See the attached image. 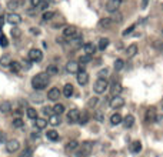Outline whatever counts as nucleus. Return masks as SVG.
I'll use <instances>...</instances> for the list:
<instances>
[{
    "mask_svg": "<svg viewBox=\"0 0 163 157\" xmlns=\"http://www.w3.org/2000/svg\"><path fill=\"white\" fill-rule=\"evenodd\" d=\"M76 149H79V143H77L76 140L67 141V144H66V152H75Z\"/></svg>",
    "mask_w": 163,
    "mask_h": 157,
    "instance_id": "cd10ccee",
    "label": "nucleus"
},
{
    "mask_svg": "<svg viewBox=\"0 0 163 157\" xmlns=\"http://www.w3.org/2000/svg\"><path fill=\"white\" fill-rule=\"evenodd\" d=\"M93 150V143L92 141H83L82 144H79V153L82 157L90 156V153Z\"/></svg>",
    "mask_w": 163,
    "mask_h": 157,
    "instance_id": "7ed1b4c3",
    "label": "nucleus"
},
{
    "mask_svg": "<svg viewBox=\"0 0 163 157\" xmlns=\"http://www.w3.org/2000/svg\"><path fill=\"white\" fill-rule=\"evenodd\" d=\"M130 152L135 153V154H137V153L142 152V143H140V141H133V143H132Z\"/></svg>",
    "mask_w": 163,
    "mask_h": 157,
    "instance_id": "c756f323",
    "label": "nucleus"
},
{
    "mask_svg": "<svg viewBox=\"0 0 163 157\" xmlns=\"http://www.w3.org/2000/svg\"><path fill=\"white\" fill-rule=\"evenodd\" d=\"M90 120V114L87 110H83L80 114H79V121L77 123H80V124H86L87 121Z\"/></svg>",
    "mask_w": 163,
    "mask_h": 157,
    "instance_id": "a211bd4d",
    "label": "nucleus"
},
{
    "mask_svg": "<svg viewBox=\"0 0 163 157\" xmlns=\"http://www.w3.org/2000/svg\"><path fill=\"white\" fill-rule=\"evenodd\" d=\"M112 26H113V22H112L110 17H103V19L99 20V27L100 29H109V27H112Z\"/></svg>",
    "mask_w": 163,
    "mask_h": 157,
    "instance_id": "f3484780",
    "label": "nucleus"
},
{
    "mask_svg": "<svg viewBox=\"0 0 163 157\" xmlns=\"http://www.w3.org/2000/svg\"><path fill=\"white\" fill-rule=\"evenodd\" d=\"M26 114H27V117L32 119V120L37 119V110H36L34 107H27L26 108Z\"/></svg>",
    "mask_w": 163,
    "mask_h": 157,
    "instance_id": "c85d7f7f",
    "label": "nucleus"
},
{
    "mask_svg": "<svg viewBox=\"0 0 163 157\" xmlns=\"http://www.w3.org/2000/svg\"><path fill=\"white\" fill-rule=\"evenodd\" d=\"M122 121H123V117L119 113L112 114V117H110V124L112 126H119V124H122Z\"/></svg>",
    "mask_w": 163,
    "mask_h": 157,
    "instance_id": "aec40b11",
    "label": "nucleus"
},
{
    "mask_svg": "<svg viewBox=\"0 0 163 157\" xmlns=\"http://www.w3.org/2000/svg\"><path fill=\"white\" fill-rule=\"evenodd\" d=\"M107 87H109V81L106 79H100L99 77L97 80H96V83H94V86H93V90L97 94H103L107 90Z\"/></svg>",
    "mask_w": 163,
    "mask_h": 157,
    "instance_id": "f03ea898",
    "label": "nucleus"
},
{
    "mask_svg": "<svg viewBox=\"0 0 163 157\" xmlns=\"http://www.w3.org/2000/svg\"><path fill=\"white\" fill-rule=\"evenodd\" d=\"M30 30H32L33 34H39V29H34V27H33V29H30Z\"/></svg>",
    "mask_w": 163,
    "mask_h": 157,
    "instance_id": "6e6d98bb",
    "label": "nucleus"
},
{
    "mask_svg": "<svg viewBox=\"0 0 163 157\" xmlns=\"http://www.w3.org/2000/svg\"><path fill=\"white\" fill-rule=\"evenodd\" d=\"M23 6V2H19V0H10L9 3H7V9H10V10H16L19 7H22Z\"/></svg>",
    "mask_w": 163,
    "mask_h": 157,
    "instance_id": "a878e982",
    "label": "nucleus"
},
{
    "mask_svg": "<svg viewBox=\"0 0 163 157\" xmlns=\"http://www.w3.org/2000/svg\"><path fill=\"white\" fill-rule=\"evenodd\" d=\"M76 77H77V83H79L80 86H86L87 83H89V74H87V71L79 70Z\"/></svg>",
    "mask_w": 163,
    "mask_h": 157,
    "instance_id": "f8f14e48",
    "label": "nucleus"
},
{
    "mask_svg": "<svg viewBox=\"0 0 163 157\" xmlns=\"http://www.w3.org/2000/svg\"><path fill=\"white\" fill-rule=\"evenodd\" d=\"M79 114H80V111H79L77 108H72L70 111L67 113V120H69V123H70V124L79 121Z\"/></svg>",
    "mask_w": 163,
    "mask_h": 157,
    "instance_id": "4468645a",
    "label": "nucleus"
},
{
    "mask_svg": "<svg viewBox=\"0 0 163 157\" xmlns=\"http://www.w3.org/2000/svg\"><path fill=\"white\" fill-rule=\"evenodd\" d=\"M94 117H96V120H97V121H100V123H102V121H104V116H103V113H102V111H97V113L94 114Z\"/></svg>",
    "mask_w": 163,
    "mask_h": 157,
    "instance_id": "de8ad7c7",
    "label": "nucleus"
},
{
    "mask_svg": "<svg viewBox=\"0 0 163 157\" xmlns=\"http://www.w3.org/2000/svg\"><path fill=\"white\" fill-rule=\"evenodd\" d=\"M30 3H32V6L36 9V7H39L40 6V3H42V0H30Z\"/></svg>",
    "mask_w": 163,
    "mask_h": 157,
    "instance_id": "09e8293b",
    "label": "nucleus"
},
{
    "mask_svg": "<svg viewBox=\"0 0 163 157\" xmlns=\"http://www.w3.org/2000/svg\"><path fill=\"white\" fill-rule=\"evenodd\" d=\"M94 52H96V46L93 43H85L82 46V56H90V57H93Z\"/></svg>",
    "mask_w": 163,
    "mask_h": 157,
    "instance_id": "0eeeda50",
    "label": "nucleus"
},
{
    "mask_svg": "<svg viewBox=\"0 0 163 157\" xmlns=\"http://www.w3.org/2000/svg\"><path fill=\"white\" fill-rule=\"evenodd\" d=\"M97 103H99V97L94 96V97H92L89 102H87V107H96V104Z\"/></svg>",
    "mask_w": 163,
    "mask_h": 157,
    "instance_id": "79ce46f5",
    "label": "nucleus"
},
{
    "mask_svg": "<svg viewBox=\"0 0 163 157\" xmlns=\"http://www.w3.org/2000/svg\"><path fill=\"white\" fill-rule=\"evenodd\" d=\"M110 19H112V22H113V23H122V22H123V14L119 13V11H114L113 16L110 17Z\"/></svg>",
    "mask_w": 163,
    "mask_h": 157,
    "instance_id": "f704fd0d",
    "label": "nucleus"
},
{
    "mask_svg": "<svg viewBox=\"0 0 163 157\" xmlns=\"http://www.w3.org/2000/svg\"><path fill=\"white\" fill-rule=\"evenodd\" d=\"M149 5V0H142V9H146Z\"/></svg>",
    "mask_w": 163,
    "mask_h": 157,
    "instance_id": "603ef678",
    "label": "nucleus"
},
{
    "mask_svg": "<svg viewBox=\"0 0 163 157\" xmlns=\"http://www.w3.org/2000/svg\"><path fill=\"white\" fill-rule=\"evenodd\" d=\"M5 140H6V134L3 133V131H0V144H2Z\"/></svg>",
    "mask_w": 163,
    "mask_h": 157,
    "instance_id": "3c124183",
    "label": "nucleus"
},
{
    "mask_svg": "<svg viewBox=\"0 0 163 157\" xmlns=\"http://www.w3.org/2000/svg\"><path fill=\"white\" fill-rule=\"evenodd\" d=\"M109 106L114 110H117V108L123 107L125 106V99L120 97V96H116V97H112L110 99V102H109Z\"/></svg>",
    "mask_w": 163,
    "mask_h": 157,
    "instance_id": "1a4fd4ad",
    "label": "nucleus"
},
{
    "mask_svg": "<svg viewBox=\"0 0 163 157\" xmlns=\"http://www.w3.org/2000/svg\"><path fill=\"white\" fill-rule=\"evenodd\" d=\"M120 5H122V0H107V3H106V10H107L109 13L119 11Z\"/></svg>",
    "mask_w": 163,
    "mask_h": 157,
    "instance_id": "6e6552de",
    "label": "nucleus"
},
{
    "mask_svg": "<svg viewBox=\"0 0 163 157\" xmlns=\"http://www.w3.org/2000/svg\"><path fill=\"white\" fill-rule=\"evenodd\" d=\"M24 126V121H23L20 117H16V119H13V127H16V129H20Z\"/></svg>",
    "mask_w": 163,
    "mask_h": 157,
    "instance_id": "ea45409f",
    "label": "nucleus"
},
{
    "mask_svg": "<svg viewBox=\"0 0 163 157\" xmlns=\"http://www.w3.org/2000/svg\"><path fill=\"white\" fill-rule=\"evenodd\" d=\"M135 29H136V24H132L130 27H127V29H126L125 32H123V36H129V34H132Z\"/></svg>",
    "mask_w": 163,
    "mask_h": 157,
    "instance_id": "a18cd8bd",
    "label": "nucleus"
},
{
    "mask_svg": "<svg viewBox=\"0 0 163 157\" xmlns=\"http://www.w3.org/2000/svg\"><path fill=\"white\" fill-rule=\"evenodd\" d=\"M123 92V87L120 84V81H113L112 83V86H110V93H112V96L116 97V96H120V93Z\"/></svg>",
    "mask_w": 163,
    "mask_h": 157,
    "instance_id": "ddd939ff",
    "label": "nucleus"
},
{
    "mask_svg": "<svg viewBox=\"0 0 163 157\" xmlns=\"http://www.w3.org/2000/svg\"><path fill=\"white\" fill-rule=\"evenodd\" d=\"M56 16V13H54V11H44L43 13V20L44 22H49V20H52V19H53V17Z\"/></svg>",
    "mask_w": 163,
    "mask_h": 157,
    "instance_id": "58836bf2",
    "label": "nucleus"
},
{
    "mask_svg": "<svg viewBox=\"0 0 163 157\" xmlns=\"http://www.w3.org/2000/svg\"><path fill=\"white\" fill-rule=\"evenodd\" d=\"M136 53H137V46H136V44H130V46L126 49V54H127V57H129V59L135 57Z\"/></svg>",
    "mask_w": 163,
    "mask_h": 157,
    "instance_id": "bb28decb",
    "label": "nucleus"
},
{
    "mask_svg": "<svg viewBox=\"0 0 163 157\" xmlns=\"http://www.w3.org/2000/svg\"><path fill=\"white\" fill-rule=\"evenodd\" d=\"M27 57H29V60L33 61V63H39V61L43 60V52L40 49H32L29 52V54H27Z\"/></svg>",
    "mask_w": 163,
    "mask_h": 157,
    "instance_id": "20e7f679",
    "label": "nucleus"
},
{
    "mask_svg": "<svg viewBox=\"0 0 163 157\" xmlns=\"http://www.w3.org/2000/svg\"><path fill=\"white\" fill-rule=\"evenodd\" d=\"M33 156V150L30 147H26L22 153H20V157H32Z\"/></svg>",
    "mask_w": 163,
    "mask_h": 157,
    "instance_id": "a19ab883",
    "label": "nucleus"
},
{
    "mask_svg": "<svg viewBox=\"0 0 163 157\" xmlns=\"http://www.w3.org/2000/svg\"><path fill=\"white\" fill-rule=\"evenodd\" d=\"M49 84V74L47 73H39L32 79V87L34 90H43Z\"/></svg>",
    "mask_w": 163,
    "mask_h": 157,
    "instance_id": "f257e3e1",
    "label": "nucleus"
},
{
    "mask_svg": "<svg viewBox=\"0 0 163 157\" xmlns=\"http://www.w3.org/2000/svg\"><path fill=\"white\" fill-rule=\"evenodd\" d=\"M107 74H109V69H106V67L99 71V77H100V79H106V76H107Z\"/></svg>",
    "mask_w": 163,
    "mask_h": 157,
    "instance_id": "49530a36",
    "label": "nucleus"
},
{
    "mask_svg": "<svg viewBox=\"0 0 163 157\" xmlns=\"http://www.w3.org/2000/svg\"><path fill=\"white\" fill-rule=\"evenodd\" d=\"M11 111V103L9 100H5L0 103V113H9Z\"/></svg>",
    "mask_w": 163,
    "mask_h": 157,
    "instance_id": "4be33fe9",
    "label": "nucleus"
},
{
    "mask_svg": "<svg viewBox=\"0 0 163 157\" xmlns=\"http://www.w3.org/2000/svg\"><path fill=\"white\" fill-rule=\"evenodd\" d=\"M46 73H47L49 76H56V74L59 73V67H57V64H50L49 67H47Z\"/></svg>",
    "mask_w": 163,
    "mask_h": 157,
    "instance_id": "473e14b6",
    "label": "nucleus"
},
{
    "mask_svg": "<svg viewBox=\"0 0 163 157\" xmlns=\"http://www.w3.org/2000/svg\"><path fill=\"white\" fill-rule=\"evenodd\" d=\"M73 92H75V89H73V84H70V83L63 87V96L65 97H72L73 96Z\"/></svg>",
    "mask_w": 163,
    "mask_h": 157,
    "instance_id": "393cba45",
    "label": "nucleus"
},
{
    "mask_svg": "<svg viewBox=\"0 0 163 157\" xmlns=\"http://www.w3.org/2000/svg\"><path fill=\"white\" fill-rule=\"evenodd\" d=\"M76 36H79V33H77V29L75 26H66L65 27V30H63V37H65L66 40L72 42Z\"/></svg>",
    "mask_w": 163,
    "mask_h": 157,
    "instance_id": "39448f33",
    "label": "nucleus"
},
{
    "mask_svg": "<svg viewBox=\"0 0 163 157\" xmlns=\"http://www.w3.org/2000/svg\"><path fill=\"white\" fill-rule=\"evenodd\" d=\"M109 43H110V40H109L107 37H103V39H100V40H99V50H102V52H103L104 49H106V47H107L109 46Z\"/></svg>",
    "mask_w": 163,
    "mask_h": 157,
    "instance_id": "72a5a7b5",
    "label": "nucleus"
},
{
    "mask_svg": "<svg viewBox=\"0 0 163 157\" xmlns=\"http://www.w3.org/2000/svg\"><path fill=\"white\" fill-rule=\"evenodd\" d=\"M19 149H20V141L16 140V139L9 140L7 143H6V150H7L9 153H16Z\"/></svg>",
    "mask_w": 163,
    "mask_h": 157,
    "instance_id": "9d476101",
    "label": "nucleus"
},
{
    "mask_svg": "<svg viewBox=\"0 0 163 157\" xmlns=\"http://www.w3.org/2000/svg\"><path fill=\"white\" fill-rule=\"evenodd\" d=\"M60 123H62V120H60V116L59 114H52L49 117V124L53 126V127H56V126H59Z\"/></svg>",
    "mask_w": 163,
    "mask_h": 157,
    "instance_id": "b1692460",
    "label": "nucleus"
},
{
    "mask_svg": "<svg viewBox=\"0 0 163 157\" xmlns=\"http://www.w3.org/2000/svg\"><path fill=\"white\" fill-rule=\"evenodd\" d=\"M40 6H42V7H40L42 10H46V9H47V6H49V3H47V2H44V3H40Z\"/></svg>",
    "mask_w": 163,
    "mask_h": 157,
    "instance_id": "864d4df0",
    "label": "nucleus"
},
{
    "mask_svg": "<svg viewBox=\"0 0 163 157\" xmlns=\"http://www.w3.org/2000/svg\"><path fill=\"white\" fill-rule=\"evenodd\" d=\"M72 43L75 44V46H83V39H82V36L79 34V36H76V37L72 40Z\"/></svg>",
    "mask_w": 163,
    "mask_h": 157,
    "instance_id": "c03bdc74",
    "label": "nucleus"
},
{
    "mask_svg": "<svg viewBox=\"0 0 163 157\" xmlns=\"http://www.w3.org/2000/svg\"><path fill=\"white\" fill-rule=\"evenodd\" d=\"M46 137H47L49 140H52V141H56V140H59V133H57L56 130H47Z\"/></svg>",
    "mask_w": 163,
    "mask_h": 157,
    "instance_id": "2f4dec72",
    "label": "nucleus"
},
{
    "mask_svg": "<svg viewBox=\"0 0 163 157\" xmlns=\"http://www.w3.org/2000/svg\"><path fill=\"white\" fill-rule=\"evenodd\" d=\"M60 97V90L57 87H52L49 92H47V99L52 100V102H56V100H59Z\"/></svg>",
    "mask_w": 163,
    "mask_h": 157,
    "instance_id": "dca6fc26",
    "label": "nucleus"
},
{
    "mask_svg": "<svg viewBox=\"0 0 163 157\" xmlns=\"http://www.w3.org/2000/svg\"><path fill=\"white\" fill-rule=\"evenodd\" d=\"M156 117H158V114H156V108L155 107H149L146 110V121L147 123H155L156 121Z\"/></svg>",
    "mask_w": 163,
    "mask_h": 157,
    "instance_id": "2eb2a0df",
    "label": "nucleus"
},
{
    "mask_svg": "<svg viewBox=\"0 0 163 157\" xmlns=\"http://www.w3.org/2000/svg\"><path fill=\"white\" fill-rule=\"evenodd\" d=\"M47 123H49V121H46L44 119H40V117H37V119L34 120V127H36V129H39V130H43V129H46Z\"/></svg>",
    "mask_w": 163,
    "mask_h": 157,
    "instance_id": "5701e85b",
    "label": "nucleus"
},
{
    "mask_svg": "<svg viewBox=\"0 0 163 157\" xmlns=\"http://www.w3.org/2000/svg\"><path fill=\"white\" fill-rule=\"evenodd\" d=\"M9 67H10V71H11V73H14V74H19V73H20V70H22L23 66H22V63H19V61H11Z\"/></svg>",
    "mask_w": 163,
    "mask_h": 157,
    "instance_id": "412c9836",
    "label": "nucleus"
},
{
    "mask_svg": "<svg viewBox=\"0 0 163 157\" xmlns=\"http://www.w3.org/2000/svg\"><path fill=\"white\" fill-rule=\"evenodd\" d=\"M14 114H16V117H20V114H22V108H17V110H14Z\"/></svg>",
    "mask_w": 163,
    "mask_h": 157,
    "instance_id": "5fc2aeb1",
    "label": "nucleus"
},
{
    "mask_svg": "<svg viewBox=\"0 0 163 157\" xmlns=\"http://www.w3.org/2000/svg\"><path fill=\"white\" fill-rule=\"evenodd\" d=\"M11 63V59L9 54H5V56H2V59H0V66H3V67H9Z\"/></svg>",
    "mask_w": 163,
    "mask_h": 157,
    "instance_id": "7c9ffc66",
    "label": "nucleus"
},
{
    "mask_svg": "<svg viewBox=\"0 0 163 157\" xmlns=\"http://www.w3.org/2000/svg\"><path fill=\"white\" fill-rule=\"evenodd\" d=\"M113 67H114V70H116V71H120L122 69H123V67H125V61H123L122 59H117L116 61H114Z\"/></svg>",
    "mask_w": 163,
    "mask_h": 157,
    "instance_id": "e433bc0d",
    "label": "nucleus"
},
{
    "mask_svg": "<svg viewBox=\"0 0 163 157\" xmlns=\"http://www.w3.org/2000/svg\"><path fill=\"white\" fill-rule=\"evenodd\" d=\"M10 34L13 36L14 39H19L20 36H22V30L19 29V27H16V26H13V29L10 30Z\"/></svg>",
    "mask_w": 163,
    "mask_h": 157,
    "instance_id": "4c0bfd02",
    "label": "nucleus"
},
{
    "mask_svg": "<svg viewBox=\"0 0 163 157\" xmlns=\"http://www.w3.org/2000/svg\"><path fill=\"white\" fill-rule=\"evenodd\" d=\"M0 46H2V47H7V46H9V42H7V37H6V36H5V34H3V33L0 34Z\"/></svg>",
    "mask_w": 163,
    "mask_h": 157,
    "instance_id": "37998d69",
    "label": "nucleus"
},
{
    "mask_svg": "<svg viewBox=\"0 0 163 157\" xmlns=\"http://www.w3.org/2000/svg\"><path fill=\"white\" fill-rule=\"evenodd\" d=\"M53 111L54 114H62V113H65V106L62 103H57V104H54V107H53Z\"/></svg>",
    "mask_w": 163,
    "mask_h": 157,
    "instance_id": "c9c22d12",
    "label": "nucleus"
},
{
    "mask_svg": "<svg viewBox=\"0 0 163 157\" xmlns=\"http://www.w3.org/2000/svg\"><path fill=\"white\" fill-rule=\"evenodd\" d=\"M123 126H125L126 129H130V127H133V124H135V117L132 116V114H127L125 119H123Z\"/></svg>",
    "mask_w": 163,
    "mask_h": 157,
    "instance_id": "6ab92c4d",
    "label": "nucleus"
},
{
    "mask_svg": "<svg viewBox=\"0 0 163 157\" xmlns=\"http://www.w3.org/2000/svg\"><path fill=\"white\" fill-rule=\"evenodd\" d=\"M52 110H53V108H50V107H44L43 108V114H46V116H52Z\"/></svg>",
    "mask_w": 163,
    "mask_h": 157,
    "instance_id": "8fccbe9b",
    "label": "nucleus"
},
{
    "mask_svg": "<svg viewBox=\"0 0 163 157\" xmlns=\"http://www.w3.org/2000/svg\"><path fill=\"white\" fill-rule=\"evenodd\" d=\"M6 22L10 23L11 26H19V24L22 23V16L17 14V13H9V14L6 16Z\"/></svg>",
    "mask_w": 163,
    "mask_h": 157,
    "instance_id": "423d86ee",
    "label": "nucleus"
},
{
    "mask_svg": "<svg viewBox=\"0 0 163 157\" xmlns=\"http://www.w3.org/2000/svg\"><path fill=\"white\" fill-rule=\"evenodd\" d=\"M79 70H80V66H79V63L77 61H67L66 63V71L67 73H70V74H77L79 73Z\"/></svg>",
    "mask_w": 163,
    "mask_h": 157,
    "instance_id": "9b49d317",
    "label": "nucleus"
}]
</instances>
